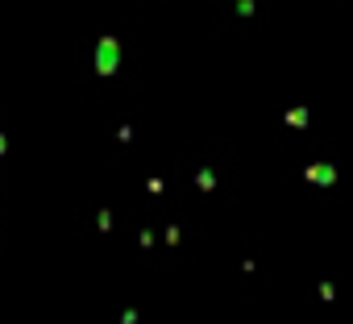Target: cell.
<instances>
[{"instance_id":"cell-1","label":"cell","mask_w":353,"mask_h":324,"mask_svg":"<svg viewBox=\"0 0 353 324\" xmlns=\"http://www.w3.org/2000/svg\"><path fill=\"white\" fill-rule=\"evenodd\" d=\"M112 67H117V42L104 38V42H100V75H108Z\"/></svg>"}]
</instances>
